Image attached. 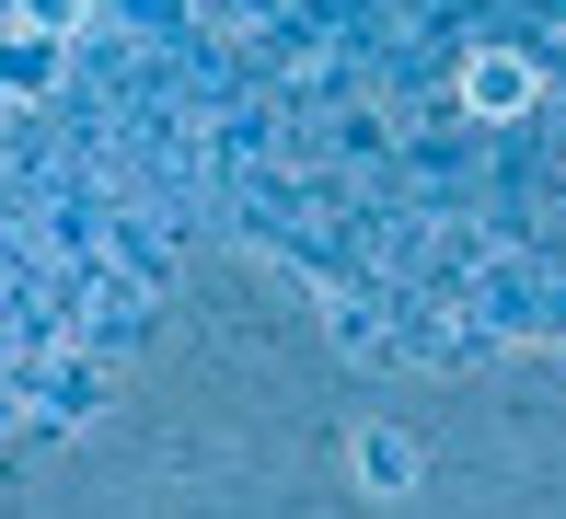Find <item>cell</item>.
Instances as JSON below:
<instances>
[{
    "label": "cell",
    "instance_id": "obj_3",
    "mask_svg": "<svg viewBox=\"0 0 566 519\" xmlns=\"http://www.w3.org/2000/svg\"><path fill=\"white\" fill-rule=\"evenodd\" d=\"M46 70H59V35H35V23H23V35H0V93H35Z\"/></svg>",
    "mask_w": 566,
    "mask_h": 519
},
{
    "label": "cell",
    "instance_id": "obj_1",
    "mask_svg": "<svg viewBox=\"0 0 566 519\" xmlns=\"http://www.w3.org/2000/svg\"><path fill=\"white\" fill-rule=\"evenodd\" d=\"M532 93H544V82H532L521 46H474V59H462V104H474V116H521Z\"/></svg>",
    "mask_w": 566,
    "mask_h": 519
},
{
    "label": "cell",
    "instance_id": "obj_4",
    "mask_svg": "<svg viewBox=\"0 0 566 519\" xmlns=\"http://www.w3.org/2000/svg\"><path fill=\"white\" fill-rule=\"evenodd\" d=\"M23 23H35V35H70V23H82V0H23Z\"/></svg>",
    "mask_w": 566,
    "mask_h": 519
},
{
    "label": "cell",
    "instance_id": "obj_2",
    "mask_svg": "<svg viewBox=\"0 0 566 519\" xmlns=\"http://www.w3.org/2000/svg\"><path fill=\"white\" fill-rule=\"evenodd\" d=\"M347 451H358V485H381V497H405V485H417V451H405L394 427H358Z\"/></svg>",
    "mask_w": 566,
    "mask_h": 519
}]
</instances>
